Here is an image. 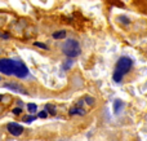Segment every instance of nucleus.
<instances>
[{"label":"nucleus","mask_w":147,"mask_h":141,"mask_svg":"<svg viewBox=\"0 0 147 141\" xmlns=\"http://www.w3.org/2000/svg\"><path fill=\"white\" fill-rule=\"evenodd\" d=\"M0 74L7 75V77L16 75L18 79H25L28 77L30 70L21 60L1 57L0 58Z\"/></svg>","instance_id":"f257e3e1"},{"label":"nucleus","mask_w":147,"mask_h":141,"mask_svg":"<svg viewBox=\"0 0 147 141\" xmlns=\"http://www.w3.org/2000/svg\"><path fill=\"white\" fill-rule=\"evenodd\" d=\"M133 66V61L129 58V57H120L119 60H117V64H116V69H115L114 71V80L116 83H120L123 79V77H124L125 74H127L128 71H129L130 69H132Z\"/></svg>","instance_id":"f03ea898"},{"label":"nucleus","mask_w":147,"mask_h":141,"mask_svg":"<svg viewBox=\"0 0 147 141\" xmlns=\"http://www.w3.org/2000/svg\"><path fill=\"white\" fill-rule=\"evenodd\" d=\"M62 52H63L65 56L70 57V58L78 57L81 53L80 44L75 39H67L66 43H63V45H62Z\"/></svg>","instance_id":"7ed1b4c3"},{"label":"nucleus","mask_w":147,"mask_h":141,"mask_svg":"<svg viewBox=\"0 0 147 141\" xmlns=\"http://www.w3.org/2000/svg\"><path fill=\"white\" fill-rule=\"evenodd\" d=\"M7 129L9 131V134L12 135V136H16V137L21 136V135L23 134V131H25L23 126H21L20 123H16V122H10L7 126Z\"/></svg>","instance_id":"20e7f679"},{"label":"nucleus","mask_w":147,"mask_h":141,"mask_svg":"<svg viewBox=\"0 0 147 141\" xmlns=\"http://www.w3.org/2000/svg\"><path fill=\"white\" fill-rule=\"evenodd\" d=\"M3 87L7 88V89H9V91H13V92H16V93H21V95H27V91H26L25 88L22 87V85H20L18 83H16V82L4 83V84H3Z\"/></svg>","instance_id":"39448f33"},{"label":"nucleus","mask_w":147,"mask_h":141,"mask_svg":"<svg viewBox=\"0 0 147 141\" xmlns=\"http://www.w3.org/2000/svg\"><path fill=\"white\" fill-rule=\"evenodd\" d=\"M66 34L67 33L65 30H59V31L53 33V35H52V36H53L54 39H65V38H66Z\"/></svg>","instance_id":"423d86ee"},{"label":"nucleus","mask_w":147,"mask_h":141,"mask_svg":"<svg viewBox=\"0 0 147 141\" xmlns=\"http://www.w3.org/2000/svg\"><path fill=\"white\" fill-rule=\"evenodd\" d=\"M84 115L85 114V111L83 110V109H80V108H74L70 110V115Z\"/></svg>","instance_id":"0eeeda50"},{"label":"nucleus","mask_w":147,"mask_h":141,"mask_svg":"<svg viewBox=\"0 0 147 141\" xmlns=\"http://www.w3.org/2000/svg\"><path fill=\"white\" fill-rule=\"evenodd\" d=\"M45 111L49 113L51 115H54V114H56V108H54L53 105H45Z\"/></svg>","instance_id":"6e6552de"},{"label":"nucleus","mask_w":147,"mask_h":141,"mask_svg":"<svg viewBox=\"0 0 147 141\" xmlns=\"http://www.w3.org/2000/svg\"><path fill=\"white\" fill-rule=\"evenodd\" d=\"M27 110L30 111V113H35L36 110H38V105L36 104H27Z\"/></svg>","instance_id":"1a4fd4ad"},{"label":"nucleus","mask_w":147,"mask_h":141,"mask_svg":"<svg viewBox=\"0 0 147 141\" xmlns=\"http://www.w3.org/2000/svg\"><path fill=\"white\" fill-rule=\"evenodd\" d=\"M121 106H123V102H121L120 100H116V101H115V109H114L115 113H116V114L119 113L120 109H121Z\"/></svg>","instance_id":"9d476101"},{"label":"nucleus","mask_w":147,"mask_h":141,"mask_svg":"<svg viewBox=\"0 0 147 141\" xmlns=\"http://www.w3.org/2000/svg\"><path fill=\"white\" fill-rule=\"evenodd\" d=\"M35 119H36V117H25V118H23V122H25V123H32Z\"/></svg>","instance_id":"9b49d317"},{"label":"nucleus","mask_w":147,"mask_h":141,"mask_svg":"<svg viewBox=\"0 0 147 141\" xmlns=\"http://www.w3.org/2000/svg\"><path fill=\"white\" fill-rule=\"evenodd\" d=\"M34 45H35V47H39V48H41V49H48V45H45V44L40 43V41H35V43H34Z\"/></svg>","instance_id":"f8f14e48"},{"label":"nucleus","mask_w":147,"mask_h":141,"mask_svg":"<svg viewBox=\"0 0 147 141\" xmlns=\"http://www.w3.org/2000/svg\"><path fill=\"white\" fill-rule=\"evenodd\" d=\"M12 113L14 114V115H20V114H22V108H14L12 110Z\"/></svg>","instance_id":"ddd939ff"},{"label":"nucleus","mask_w":147,"mask_h":141,"mask_svg":"<svg viewBox=\"0 0 147 141\" xmlns=\"http://www.w3.org/2000/svg\"><path fill=\"white\" fill-rule=\"evenodd\" d=\"M38 117L39 118H41V119H45L47 117H48V113H47L45 110H43V111H40V113L38 114Z\"/></svg>","instance_id":"4468645a"},{"label":"nucleus","mask_w":147,"mask_h":141,"mask_svg":"<svg viewBox=\"0 0 147 141\" xmlns=\"http://www.w3.org/2000/svg\"><path fill=\"white\" fill-rule=\"evenodd\" d=\"M85 102L89 104V105H93V104H94V100H93L92 97H86V98H85Z\"/></svg>","instance_id":"2eb2a0df"},{"label":"nucleus","mask_w":147,"mask_h":141,"mask_svg":"<svg viewBox=\"0 0 147 141\" xmlns=\"http://www.w3.org/2000/svg\"><path fill=\"white\" fill-rule=\"evenodd\" d=\"M65 64H67V65H65V66H63L66 70L69 69V67H71V66H72V61H67V62H65Z\"/></svg>","instance_id":"dca6fc26"},{"label":"nucleus","mask_w":147,"mask_h":141,"mask_svg":"<svg viewBox=\"0 0 147 141\" xmlns=\"http://www.w3.org/2000/svg\"><path fill=\"white\" fill-rule=\"evenodd\" d=\"M3 100V95H0V101H1Z\"/></svg>","instance_id":"f3484780"},{"label":"nucleus","mask_w":147,"mask_h":141,"mask_svg":"<svg viewBox=\"0 0 147 141\" xmlns=\"http://www.w3.org/2000/svg\"><path fill=\"white\" fill-rule=\"evenodd\" d=\"M0 80H1V77H0Z\"/></svg>","instance_id":"a211bd4d"}]
</instances>
